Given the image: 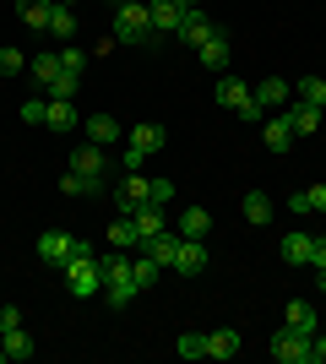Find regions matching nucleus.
<instances>
[{
  "instance_id": "f03ea898",
  "label": "nucleus",
  "mask_w": 326,
  "mask_h": 364,
  "mask_svg": "<svg viewBox=\"0 0 326 364\" xmlns=\"http://www.w3.org/2000/svg\"><path fill=\"white\" fill-rule=\"evenodd\" d=\"M98 277H104V294H109V304L120 310V304H131L136 299V272H131V250H114V256H98Z\"/></svg>"
},
{
  "instance_id": "b1692460",
  "label": "nucleus",
  "mask_w": 326,
  "mask_h": 364,
  "mask_svg": "<svg viewBox=\"0 0 326 364\" xmlns=\"http://www.w3.org/2000/svg\"><path fill=\"white\" fill-rule=\"evenodd\" d=\"M125 141H131V147H141L147 158H153V152L163 147V125H153V120H147V125H131V131H125Z\"/></svg>"
},
{
  "instance_id": "f257e3e1",
  "label": "nucleus",
  "mask_w": 326,
  "mask_h": 364,
  "mask_svg": "<svg viewBox=\"0 0 326 364\" xmlns=\"http://www.w3.org/2000/svg\"><path fill=\"white\" fill-rule=\"evenodd\" d=\"M114 38L120 44H163V33L153 28V11H147V0H120V11H114Z\"/></svg>"
},
{
  "instance_id": "20e7f679",
  "label": "nucleus",
  "mask_w": 326,
  "mask_h": 364,
  "mask_svg": "<svg viewBox=\"0 0 326 364\" xmlns=\"http://www.w3.org/2000/svg\"><path fill=\"white\" fill-rule=\"evenodd\" d=\"M229 55H234L229 33H223V28H207V33H202V44H196V60H202L207 71H223V65H229Z\"/></svg>"
},
{
  "instance_id": "4be33fe9",
  "label": "nucleus",
  "mask_w": 326,
  "mask_h": 364,
  "mask_svg": "<svg viewBox=\"0 0 326 364\" xmlns=\"http://www.w3.org/2000/svg\"><path fill=\"white\" fill-rule=\"evenodd\" d=\"M207 228H212L207 207H185V213H180V228H174V234H180V240H207Z\"/></svg>"
},
{
  "instance_id": "e433bc0d",
  "label": "nucleus",
  "mask_w": 326,
  "mask_h": 364,
  "mask_svg": "<svg viewBox=\"0 0 326 364\" xmlns=\"http://www.w3.org/2000/svg\"><path fill=\"white\" fill-rule=\"evenodd\" d=\"M22 120H28V125H44L49 120V98H28V104H22Z\"/></svg>"
},
{
  "instance_id": "473e14b6",
  "label": "nucleus",
  "mask_w": 326,
  "mask_h": 364,
  "mask_svg": "<svg viewBox=\"0 0 326 364\" xmlns=\"http://www.w3.org/2000/svg\"><path fill=\"white\" fill-rule=\"evenodd\" d=\"M245 218L250 223H272V196H266V191H250L245 196Z\"/></svg>"
},
{
  "instance_id": "6ab92c4d",
  "label": "nucleus",
  "mask_w": 326,
  "mask_h": 364,
  "mask_svg": "<svg viewBox=\"0 0 326 364\" xmlns=\"http://www.w3.org/2000/svg\"><path fill=\"white\" fill-rule=\"evenodd\" d=\"M288 213H294V218H305V213H326V180H321V185H310V191H294V196H288Z\"/></svg>"
},
{
  "instance_id": "a18cd8bd",
  "label": "nucleus",
  "mask_w": 326,
  "mask_h": 364,
  "mask_svg": "<svg viewBox=\"0 0 326 364\" xmlns=\"http://www.w3.org/2000/svg\"><path fill=\"white\" fill-rule=\"evenodd\" d=\"M310 364H326V337H321V332L310 337Z\"/></svg>"
},
{
  "instance_id": "cd10ccee",
  "label": "nucleus",
  "mask_w": 326,
  "mask_h": 364,
  "mask_svg": "<svg viewBox=\"0 0 326 364\" xmlns=\"http://www.w3.org/2000/svg\"><path fill=\"white\" fill-rule=\"evenodd\" d=\"M131 272H136V289L147 294V289L158 283V272H163V261H153L147 250H141V256H131Z\"/></svg>"
},
{
  "instance_id": "0eeeda50",
  "label": "nucleus",
  "mask_w": 326,
  "mask_h": 364,
  "mask_svg": "<svg viewBox=\"0 0 326 364\" xmlns=\"http://www.w3.org/2000/svg\"><path fill=\"white\" fill-rule=\"evenodd\" d=\"M207 28H212V22L202 16V6H185V11H180V22H174V33H169V38H180V44H190V49H196V44H202V33H207Z\"/></svg>"
},
{
  "instance_id": "aec40b11",
  "label": "nucleus",
  "mask_w": 326,
  "mask_h": 364,
  "mask_svg": "<svg viewBox=\"0 0 326 364\" xmlns=\"http://www.w3.org/2000/svg\"><path fill=\"white\" fill-rule=\"evenodd\" d=\"M217 104L239 114V109L250 104V82H239V76H223V82H217Z\"/></svg>"
},
{
  "instance_id": "7c9ffc66",
  "label": "nucleus",
  "mask_w": 326,
  "mask_h": 364,
  "mask_svg": "<svg viewBox=\"0 0 326 364\" xmlns=\"http://www.w3.org/2000/svg\"><path fill=\"white\" fill-rule=\"evenodd\" d=\"M60 191H65V196H98V191H104V180H93V174H77V168H71V174L60 180Z\"/></svg>"
},
{
  "instance_id": "6e6552de",
  "label": "nucleus",
  "mask_w": 326,
  "mask_h": 364,
  "mask_svg": "<svg viewBox=\"0 0 326 364\" xmlns=\"http://www.w3.org/2000/svg\"><path fill=\"white\" fill-rule=\"evenodd\" d=\"M65 256H71V234H65V228H44V234H38V261L65 267Z\"/></svg>"
},
{
  "instance_id": "a878e982",
  "label": "nucleus",
  "mask_w": 326,
  "mask_h": 364,
  "mask_svg": "<svg viewBox=\"0 0 326 364\" xmlns=\"http://www.w3.org/2000/svg\"><path fill=\"white\" fill-rule=\"evenodd\" d=\"M141 201H147V180H141V174H125L120 180V213H136Z\"/></svg>"
},
{
  "instance_id": "ea45409f",
  "label": "nucleus",
  "mask_w": 326,
  "mask_h": 364,
  "mask_svg": "<svg viewBox=\"0 0 326 364\" xmlns=\"http://www.w3.org/2000/svg\"><path fill=\"white\" fill-rule=\"evenodd\" d=\"M22 65H28V60H22V49H0V76H16Z\"/></svg>"
},
{
  "instance_id": "a211bd4d",
  "label": "nucleus",
  "mask_w": 326,
  "mask_h": 364,
  "mask_svg": "<svg viewBox=\"0 0 326 364\" xmlns=\"http://www.w3.org/2000/svg\"><path fill=\"white\" fill-rule=\"evenodd\" d=\"M141 250H147L153 261H163V267H174V256H180V234L163 228V234H153V240H141Z\"/></svg>"
},
{
  "instance_id": "5701e85b",
  "label": "nucleus",
  "mask_w": 326,
  "mask_h": 364,
  "mask_svg": "<svg viewBox=\"0 0 326 364\" xmlns=\"http://www.w3.org/2000/svg\"><path fill=\"white\" fill-rule=\"evenodd\" d=\"M234 353H239V332H234V326L207 332V359H234Z\"/></svg>"
},
{
  "instance_id": "423d86ee",
  "label": "nucleus",
  "mask_w": 326,
  "mask_h": 364,
  "mask_svg": "<svg viewBox=\"0 0 326 364\" xmlns=\"http://www.w3.org/2000/svg\"><path fill=\"white\" fill-rule=\"evenodd\" d=\"M71 168H77V174H93V180H104V174H109V158H104V147H98V141H77V152H71Z\"/></svg>"
},
{
  "instance_id": "393cba45",
  "label": "nucleus",
  "mask_w": 326,
  "mask_h": 364,
  "mask_svg": "<svg viewBox=\"0 0 326 364\" xmlns=\"http://www.w3.org/2000/svg\"><path fill=\"white\" fill-rule=\"evenodd\" d=\"M310 245H315V234H283V261H294V267H310Z\"/></svg>"
},
{
  "instance_id": "a19ab883",
  "label": "nucleus",
  "mask_w": 326,
  "mask_h": 364,
  "mask_svg": "<svg viewBox=\"0 0 326 364\" xmlns=\"http://www.w3.org/2000/svg\"><path fill=\"white\" fill-rule=\"evenodd\" d=\"M120 164H125V174H136V168L147 164V152H141V147H131V141H125V152H120Z\"/></svg>"
},
{
  "instance_id": "39448f33",
  "label": "nucleus",
  "mask_w": 326,
  "mask_h": 364,
  "mask_svg": "<svg viewBox=\"0 0 326 364\" xmlns=\"http://www.w3.org/2000/svg\"><path fill=\"white\" fill-rule=\"evenodd\" d=\"M65 289L77 294V299H93V294H104V277H98V256L82 261V267H65Z\"/></svg>"
},
{
  "instance_id": "412c9836",
  "label": "nucleus",
  "mask_w": 326,
  "mask_h": 364,
  "mask_svg": "<svg viewBox=\"0 0 326 364\" xmlns=\"http://www.w3.org/2000/svg\"><path fill=\"white\" fill-rule=\"evenodd\" d=\"M131 218H136V234H141V240H153V234H163V228H169V223H163V207H158V201H141Z\"/></svg>"
},
{
  "instance_id": "c756f323",
  "label": "nucleus",
  "mask_w": 326,
  "mask_h": 364,
  "mask_svg": "<svg viewBox=\"0 0 326 364\" xmlns=\"http://www.w3.org/2000/svg\"><path fill=\"white\" fill-rule=\"evenodd\" d=\"M49 131H71L77 125V109H71V98H49Z\"/></svg>"
},
{
  "instance_id": "9b49d317",
  "label": "nucleus",
  "mask_w": 326,
  "mask_h": 364,
  "mask_svg": "<svg viewBox=\"0 0 326 364\" xmlns=\"http://www.w3.org/2000/svg\"><path fill=\"white\" fill-rule=\"evenodd\" d=\"M207 267V240H180V256H174V272L180 277H196Z\"/></svg>"
},
{
  "instance_id": "2f4dec72",
  "label": "nucleus",
  "mask_w": 326,
  "mask_h": 364,
  "mask_svg": "<svg viewBox=\"0 0 326 364\" xmlns=\"http://www.w3.org/2000/svg\"><path fill=\"white\" fill-rule=\"evenodd\" d=\"M294 98H299V104L326 109V82H321V76H305V82H294Z\"/></svg>"
},
{
  "instance_id": "09e8293b",
  "label": "nucleus",
  "mask_w": 326,
  "mask_h": 364,
  "mask_svg": "<svg viewBox=\"0 0 326 364\" xmlns=\"http://www.w3.org/2000/svg\"><path fill=\"white\" fill-rule=\"evenodd\" d=\"M190 6H196V0H190Z\"/></svg>"
},
{
  "instance_id": "f704fd0d",
  "label": "nucleus",
  "mask_w": 326,
  "mask_h": 364,
  "mask_svg": "<svg viewBox=\"0 0 326 364\" xmlns=\"http://www.w3.org/2000/svg\"><path fill=\"white\" fill-rule=\"evenodd\" d=\"M77 33V16H71V6H55V16H49V38H71Z\"/></svg>"
},
{
  "instance_id": "37998d69",
  "label": "nucleus",
  "mask_w": 326,
  "mask_h": 364,
  "mask_svg": "<svg viewBox=\"0 0 326 364\" xmlns=\"http://www.w3.org/2000/svg\"><path fill=\"white\" fill-rule=\"evenodd\" d=\"M11 326H22V310H16V304H0V332H11Z\"/></svg>"
},
{
  "instance_id": "c03bdc74",
  "label": "nucleus",
  "mask_w": 326,
  "mask_h": 364,
  "mask_svg": "<svg viewBox=\"0 0 326 364\" xmlns=\"http://www.w3.org/2000/svg\"><path fill=\"white\" fill-rule=\"evenodd\" d=\"M310 267H326V234H315V245H310Z\"/></svg>"
},
{
  "instance_id": "c85d7f7f",
  "label": "nucleus",
  "mask_w": 326,
  "mask_h": 364,
  "mask_svg": "<svg viewBox=\"0 0 326 364\" xmlns=\"http://www.w3.org/2000/svg\"><path fill=\"white\" fill-rule=\"evenodd\" d=\"M0 348H6V359H33V337L11 326V332H0Z\"/></svg>"
},
{
  "instance_id": "f3484780",
  "label": "nucleus",
  "mask_w": 326,
  "mask_h": 364,
  "mask_svg": "<svg viewBox=\"0 0 326 364\" xmlns=\"http://www.w3.org/2000/svg\"><path fill=\"white\" fill-rule=\"evenodd\" d=\"M109 245H114V250H141V234H136V218L131 213H120L109 223Z\"/></svg>"
},
{
  "instance_id": "1a4fd4ad",
  "label": "nucleus",
  "mask_w": 326,
  "mask_h": 364,
  "mask_svg": "<svg viewBox=\"0 0 326 364\" xmlns=\"http://www.w3.org/2000/svg\"><path fill=\"white\" fill-rule=\"evenodd\" d=\"M294 98V82H283V76H266V82H256V104L272 114V109H283Z\"/></svg>"
},
{
  "instance_id": "bb28decb",
  "label": "nucleus",
  "mask_w": 326,
  "mask_h": 364,
  "mask_svg": "<svg viewBox=\"0 0 326 364\" xmlns=\"http://www.w3.org/2000/svg\"><path fill=\"white\" fill-rule=\"evenodd\" d=\"M55 76H60V49H44V55H33V82H38V87H49Z\"/></svg>"
},
{
  "instance_id": "ddd939ff",
  "label": "nucleus",
  "mask_w": 326,
  "mask_h": 364,
  "mask_svg": "<svg viewBox=\"0 0 326 364\" xmlns=\"http://www.w3.org/2000/svg\"><path fill=\"white\" fill-rule=\"evenodd\" d=\"M261 141L272 152H288V147H294V125L283 120V114H266V120H261Z\"/></svg>"
},
{
  "instance_id": "49530a36",
  "label": "nucleus",
  "mask_w": 326,
  "mask_h": 364,
  "mask_svg": "<svg viewBox=\"0 0 326 364\" xmlns=\"http://www.w3.org/2000/svg\"><path fill=\"white\" fill-rule=\"evenodd\" d=\"M315 289H321V294H326V267H315Z\"/></svg>"
},
{
  "instance_id": "dca6fc26",
  "label": "nucleus",
  "mask_w": 326,
  "mask_h": 364,
  "mask_svg": "<svg viewBox=\"0 0 326 364\" xmlns=\"http://www.w3.org/2000/svg\"><path fill=\"white\" fill-rule=\"evenodd\" d=\"M283 326H294V332H321V316H315V304H305V299H294L288 310H283Z\"/></svg>"
},
{
  "instance_id": "72a5a7b5",
  "label": "nucleus",
  "mask_w": 326,
  "mask_h": 364,
  "mask_svg": "<svg viewBox=\"0 0 326 364\" xmlns=\"http://www.w3.org/2000/svg\"><path fill=\"white\" fill-rule=\"evenodd\" d=\"M174 353H180V359H207V337H202V332H180Z\"/></svg>"
},
{
  "instance_id": "c9c22d12",
  "label": "nucleus",
  "mask_w": 326,
  "mask_h": 364,
  "mask_svg": "<svg viewBox=\"0 0 326 364\" xmlns=\"http://www.w3.org/2000/svg\"><path fill=\"white\" fill-rule=\"evenodd\" d=\"M71 92H77V71H60V76L44 87V98H71Z\"/></svg>"
},
{
  "instance_id": "9d476101",
  "label": "nucleus",
  "mask_w": 326,
  "mask_h": 364,
  "mask_svg": "<svg viewBox=\"0 0 326 364\" xmlns=\"http://www.w3.org/2000/svg\"><path fill=\"white\" fill-rule=\"evenodd\" d=\"M283 120L294 125V136H315V125H321V109H315V104H299V98H294V104H283Z\"/></svg>"
},
{
  "instance_id": "79ce46f5",
  "label": "nucleus",
  "mask_w": 326,
  "mask_h": 364,
  "mask_svg": "<svg viewBox=\"0 0 326 364\" xmlns=\"http://www.w3.org/2000/svg\"><path fill=\"white\" fill-rule=\"evenodd\" d=\"M82 261H93V245H87V240H71V256H65V267H82Z\"/></svg>"
},
{
  "instance_id": "2eb2a0df",
  "label": "nucleus",
  "mask_w": 326,
  "mask_h": 364,
  "mask_svg": "<svg viewBox=\"0 0 326 364\" xmlns=\"http://www.w3.org/2000/svg\"><path fill=\"white\" fill-rule=\"evenodd\" d=\"M16 16L28 22L33 33H49V16H55V0H16Z\"/></svg>"
},
{
  "instance_id": "de8ad7c7",
  "label": "nucleus",
  "mask_w": 326,
  "mask_h": 364,
  "mask_svg": "<svg viewBox=\"0 0 326 364\" xmlns=\"http://www.w3.org/2000/svg\"><path fill=\"white\" fill-rule=\"evenodd\" d=\"M55 6H71V0H55Z\"/></svg>"
},
{
  "instance_id": "58836bf2",
  "label": "nucleus",
  "mask_w": 326,
  "mask_h": 364,
  "mask_svg": "<svg viewBox=\"0 0 326 364\" xmlns=\"http://www.w3.org/2000/svg\"><path fill=\"white\" fill-rule=\"evenodd\" d=\"M82 65H87V55H82L77 44H60V71H77L82 76Z\"/></svg>"
},
{
  "instance_id": "4c0bfd02",
  "label": "nucleus",
  "mask_w": 326,
  "mask_h": 364,
  "mask_svg": "<svg viewBox=\"0 0 326 364\" xmlns=\"http://www.w3.org/2000/svg\"><path fill=\"white\" fill-rule=\"evenodd\" d=\"M147 201L169 207V201H174V180H147Z\"/></svg>"
},
{
  "instance_id": "4468645a",
  "label": "nucleus",
  "mask_w": 326,
  "mask_h": 364,
  "mask_svg": "<svg viewBox=\"0 0 326 364\" xmlns=\"http://www.w3.org/2000/svg\"><path fill=\"white\" fill-rule=\"evenodd\" d=\"M190 0H147V11H153V28L163 33V38H169L174 33V22H180V11H185Z\"/></svg>"
},
{
  "instance_id": "f8f14e48",
  "label": "nucleus",
  "mask_w": 326,
  "mask_h": 364,
  "mask_svg": "<svg viewBox=\"0 0 326 364\" xmlns=\"http://www.w3.org/2000/svg\"><path fill=\"white\" fill-rule=\"evenodd\" d=\"M82 131H87V141H98V147H114V141L125 136L114 114H87V125H82Z\"/></svg>"
},
{
  "instance_id": "7ed1b4c3",
  "label": "nucleus",
  "mask_w": 326,
  "mask_h": 364,
  "mask_svg": "<svg viewBox=\"0 0 326 364\" xmlns=\"http://www.w3.org/2000/svg\"><path fill=\"white\" fill-rule=\"evenodd\" d=\"M266 348H272V359H278V364H310V332H294V326H278Z\"/></svg>"
}]
</instances>
